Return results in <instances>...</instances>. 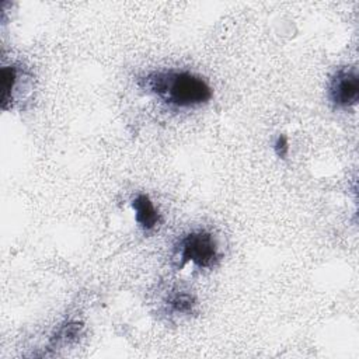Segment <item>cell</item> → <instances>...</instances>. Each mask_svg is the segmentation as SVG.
<instances>
[{
    "label": "cell",
    "instance_id": "cell-1",
    "mask_svg": "<svg viewBox=\"0 0 359 359\" xmlns=\"http://www.w3.org/2000/svg\"><path fill=\"white\" fill-rule=\"evenodd\" d=\"M139 86L175 108L198 107L212 98L210 86L185 70L151 72L139 80Z\"/></svg>",
    "mask_w": 359,
    "mask_h": 359
},
{
    "label": "cell",
    "instance_id": "cell-2",
    "mask_svg": "<svg viewBox=\"0 0 359 359\" xmlns=\"http://www.w3.org/2000/svg\"><path fill=\"white\" fill-rule=\"evenodd\" d=\"M177 258L181 266L187 262H192L199 268L213 266L219 259L215 237L206 230L191 231L180 240L177 247Z\"/></svg>",
    "mask_w": 359,
    "mask_h": 359
},
{
    "label": "cell",
    "instance_id": "cell-3",
    "mask_svg": "<svg viewBox=\"0 0 359 359\" xmlns=\"http://www.w3.org/2000/svg\"><path fill=\"white\" fill-rule=\"evenodd\" d=\"M328 97L337 108L355 105L359 98V79L356 70L348 67L338 70L330 81Z\"/></svg>",
    "mask_w": 359,
    "mask_h": 359
},
{
    "label": "cell",
    "instance_id": "cell-4",
    "mask_svg": "<svg viewBox=\"0 0 359 359\" xmlns=\"http://www.w3.org/2000/svg\"><path fill=\"white\" fill-rule=\"evenodd\" d=\"M132 208L135 210L136 222L139 223V226L143 230L150 231L158 226L160 215L147 195H144V194L137 195L132 201Z\"/></svg>",
    "mask_w": 359,
    "mask_h": 359
},
{
    "label": "cell",
    "instance_id": "cell-5",
    "mask_svg": "<svg viewBox=\"0 0 359 359\" xmlns=\"http://www.w3.org/2000/svg\"><path fill=\"white\" fill-rule=\"evenodd\" d=\"M17 81V69L14 66H4L1 69V90H3V108L13 97V90Z\"/></svg>",
    "mask_w": 359,
    "mask_h": 359
},
{
    "label": "cell",
    "instance_id": "cell-6",
    "mask_svg": "<svg viewBox=\"0 0 359 359\" xmlns=\"http://www.w3.org/2000/svg\"><path fill=\"white\" fill-rule=\"evenodd\" d=\"M168 304L177 313H189L195 304V300L188 293H177L170 299Z\"/></svg>",
    "mask_w": 359,
    "mask_h": 359
},
{
    "label": "cell",
    "instance_id": "cell-7",
    "mask_svg": "<svg viewBox=\"0 0 359 359\" xmlns=\"http://www.w3.org/2000/svg\"><path fill=\"white\" fill-rule=\"evenodd\" d=\"M273 147H275V151H276V154H278L279 157H286V154H287V151H289L287 139H286L283 135H280V136L276 139Z\"/></svg>",
    "mask_w": 359,
    "mask_h": 359
}]
</instances>
